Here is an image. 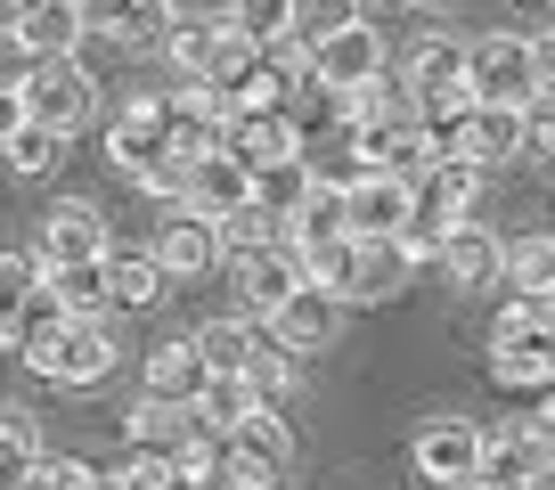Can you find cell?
<instances>
[{
  "label": "cell",
  "mask_w": 555,
  "mask_h": 490,
  "mask_svg": "<svg viewBox=\"0 0 555 490\" xmlns=\"http://www.w3.org/2000/svg\"><path fill=\"white\" fill-rule=\"evenodd\" d=\"M106 156H115L147 196H172V205H180V189H189V164H196L189 147L172 140L164 99H122L115 115H106Z\"/></svg>",
  "instance_id": "cell-1"
},
{
  "label": "cell",
  "mask_w": 555,
  "mask_h": 490,
  "mask_svg": "<svg viewBox=\"0 0 555 490\" xmlns=\"http://www.w3.org/2000/svg\"><path fill=\"white\" fill-rule=\"evenodd\" d=\"M490 385L499 392H555V311L547 302H506L490 319Z\"/></svg>",
  "instance_id": "cell-2"
},
{
  "label": "cell",
  "mask_w": 555,
  "mask_h": 490,
  "mask_svg": "<svg viewBox=\"0 0 555 490\" xmlns=\"http://www.w3.org/2000/svg\"><path fill=\"white\" fill-rule=\"evenodd\" d=\"M409 106H416V122H425L434 140L466 115V106H474V90H466V41H425V50L409 57Z\"/></svg>",
  "instance_id": "cell-3"
},
{
  "label": "cell",
  "mask_w": 555,
  "mask_h": 490,
  "mask_svg": "<svg viewBox=\"0 0 555 490\" xmlns=\"http://www.w3.org/2000/svg\"><path fill=\"white\" fill-rule=\"evenodd\" d=\"M17 99H25V122H50V131H66V140L99 115V82H90L74 57H41V66L25 74Z\"/></svg>",
  "instance_id": "cell-4"
},
{
  "label": "cell",
  "mask_w": 555,
  "mask_h": 490,
  "mask_svg": "<svg viewBox=\"0 0 555 490\" xmlns=\"http://www.w3.org/2000/svg\"><path fill=\"white\" fill-rule=\"evenodd\" d=\"M441 156H457V164H474V172H490V164H515V156H531V140H522V106H490V99H474L466 115L441 131Z\"/></svg>",
  "instance_id": "cell-5"
},
{
  "label": "cell",
  "mask_w": 555,
  "mask_h": 490,
  "mask_svg": "<svg viewBox=\"0 0 555 490\" xmlns=\"http://www.w3.org/2000/svg\"><path fill=\"white\" fill-rule=\"evenodd\" d=\"M416 474L434 490H474V466H482V425L474 417H425L416 425Z\"/></svg>",
  "instance_id": "cell-6"
},
{
  "label": "cell",
  "mask_w": 555,
  "mask_h": 490,
  "mask_svg": "<svg viewBox=\"0 0 555 490\" xmlns=\"http://www.w3.org/2000/svg\"><path fill=\"white\" fill-rule=\"evenodd\" d=\"M229 286H237V319H270L278 302L302 286L295 245L270 237V245H245V254H229Z\"/></svg>",
  "instance_id": "cell-7"
},
{
  "label": "cell",
  "mask_w": 555,
  "mask_h": 490,
  "mask_svg": "<svg viewBox=\"0 0 555 490\" xmlns=\"http://www.w3.org/2000/svg\"><path fill=\"white\" fill-rule=\"evenodd\" d=\"M466 90H474V99H490V106H531V90H539L531 41H522V34L474 41V50H466Z\"/></svg>",
  "instance_id": "cell-8"
},
{
  "label": "cell",
  "mask_w": 555,
  "mask_h": 490,
  "mask_svg": "<svg viewBox=\"0 0 555 490\" xmlns=\"http://www.w3.org/2000/svg\"><path fill=\"white\" fill-rule=\"evenodd\" d=\"M180 205L196 212V221H237L245 205H254V172H245L237 156H229V147H205V156L189 164V189H180Z\"/></svg>",
  "instance_id": "cell-9"
},
{
  "label": "cell",
  "mask_w": 555,
  "mask_h": 490,
  "mask_svg": "<svg viewBox=\"0 0 555 490\" xmlns=\"http://www.w3.org/2000/svg\"><path fill=\"white\" fill-rule=\"evenodd\" d=\"M376 74H384V34H376L367 17L344 25V34H327V41L311 50V82L327 90V99H344V90L376 82Z\"/></svg>",
  "instance_id": "cell-10"
},
{
  "label": "cell",
  "mask_w": 555,
  "mask_h": 490,
  "mask_svg": "<svg viewBox=\"0 0 555 490\" xmlns=\"http://www.w3.org/2000/svg\"><path fill=\"white\" fill-rule=\"evenodd\" d=\"M474 196H482V172H474V164H457V156H441L434 172L409 189V221H425V229H441V237H450L457 221H474Z\"/></svg>",
  "instance_id": "cell-11"
},
{
  "label": "cell",
  "mask_w": 555,
  "mask_h": 490,
  "mask_svg": "<svg viewBox=\"0 0 555 490\" xmlns=\"http://www.w3.org/2000/svg\"><path fill=\"white\" fill-rule=\"evenodd\" d=\"M82 34H106L115 50L147 57V50H164V34H172V0H90Z\"/></svg>",
  "instance_id": "cell-12"
},
{
  "label": "cell",
  "mask_w": 555,
  "mask_h": 490,
  "mask_svg": "<svg viewBox=\"0 0 555 490\" xmlns=\"http://www.w3.org/2000/svg\"><path fill=\"white\" fill-rule=\"evenodd\" d=\"M34 229H41V237H34L41 270H57V262H106V254H115V245H106L99 205H50Z\"/></svg>",
  "instance_id": "cell-13"
},
{
  "label": "cell",
  "mask_w": 555,
  "mask_h": 490,
  "mask_svg": "<svg viewBox=\"0 0 555 490\" xmlns=\"http://www.w3.org/2000/svg\"><path fill=\"white\" fill-rule=\"evenodd\" d=\"M221 147L245 164V172H261V164H295V156H302V122L286 115V106H261V115H229Z\"/></svg>",
  "instance_id": "cell-14"
},
{
  "label": "cell",
  "mask_w": 555,
  "mask_h": 490,
  "mask_svg": "<svg viewBox=\"0 0 555 490\" xmlns=\"http://www.w3.org/2000/svg\"><path fill=\"white\" fill-rule=\"evenodd\" d=\"M351 140L367 147V164H376V172L409 180V189H416V180H425V172L441 164V140H434V131H425L416 115H400V122H376V131H351Z\"/></svg>",
  "instance_id": "cell-15"
},
{
  "label": "cell",
  "mask_w": 555,
  "mask_h": 490,
  "mask_svg": "<svg viewBox=\"0 0 555 490\" xmlns=\"http://www.w3.org/2000/svg\"><path fill=\"white\" fill-rule=\"evenodd\" d=\"M261 327H270V344H278V351H327V344H335V327H344V302L319 295V286H295V295L278 302Z\"/></svg>",
  "instance_id": "cell-16"
},
{
  "label": "cell",
  "mask_w": 555,
  "mask_h": 490,
  "mask_svg": "<svg viewBox=\"0 0 555 490\" xmlns=\"http://www.w3.org/2000/svg\"><path fill=\"white\" fill-rule=\"evenodd\" d=\"M106 368H115V335H106L99 319H66V335H57L41 376L66 385V392H90V385H106Z\"/></svg>",
  "instance_id": "cell-17"
},
{
  "label": "cell",
  "mask_w": 555,
  "mask_h": 490,
  "mask_svg": "<svg viewBox=\"0 0 555 490\" xmlns=\"http://www.w3.org/2000/svg\"><path fill=\"white\" fill-rule=\"evenodd\" d=\"M147 254L164 262V279H205V270L221 262V229L196 221V212L180 205V212H164V229H156V245H147Z\"/></svg>",
  "instance_id": "cell-18"
},
{
  "label": "cell",
  "mask_w": 555,
  "mask_h": 490,
  "mask_svg": "<svg viewBox=\"0 0 555 490\" xmlns=\"http://www.w3.org/2000/svg\"><path fill=\"white\" fill-rule=\"evenodd\" d=\"M409 221V180L367 172L360 189H344V237H400Z\"/></svg>",
  "instance_id": "cell-19"
},
{
  "label": "cell",
  "mask_w": 555,
  "mask_h": 490,
  "mask_svg": "<svg viewBox=\"0 0 555 490\" xmlns=\"http://www.w3.org/2000/svg\"><path fill=\"white\" fill-rule=\"evenodd\" d=\"M212 385L205 351H196V335H172V344L147 351V401H172V409H196V392Z\"/></svg>",
  "instance_id": "cell-20"
},
{
  "label": "cell",
  "mask_w": 555,
  "mask_h": 490,
  "mask_svg": "<svg viewBox=\"0 0 555 490\" xmlns=\"http://www.w3.org/2000/svg\"><path fill=\"white\" fill-rule=\"evenodd\" d=\"M409 254L392 237H351V279H344V302H392L409 286Z\"/></svg>",
  "instance_id": "cell-21"
},
{
  "label": "cell",
  "mask_w": 555,
  "mask_h": 490,
  "mask_svg": "<svg viewBox=\"0 0 555 490\" xmlns=\"http://www.w3.org/2000/svg\"><path fill=\"white\" fill-rule=\"evenodd\" d=\"M499 254H506V245L490 237V229L457 221L450 237H441V279H450L457 295H490V286H499Z\"/></svg>",
  "instance_id": "cell-22"
},
{
  "label": "cell",
  "mask_w": 555,
  "mask_h": 490,
  "mask_svg": "<svg viewBox=\"0 0 555 490\" xmlns=\"http://www.w3.org/2000/svg\"><path fill=\"white\" fill-rule=\"evenodd\" d=\"M164 122H172V140L189 147V156H205V147H221V131H229V99L212 82H189V90L164 99Z\"/></svg>",
  "instance_id": "cell-23"
},
{
  "label": "cell",
  "mask_w": 555,
  "mask_h": 490,
  "mask_svg": "<svg viewBox=\"0 0 555 490\" xmlns=\"http://www.w3.org/2000/svg\"><path fill=\"white\" fill-rule=\"evenodd\" d=\"M164 262L147 254V245H115L106 254V302H122V311H147V302H164Z\"/></svg>",
  "instance_id": "cell-24"
},
{
  "label": "cell",
  "mask_w": 555,
  "mask_h": 490,
  "mask_svg": "<svg viewBox=\"0 0 555 490\" xmlns=\"http://www.w3.org/2000/svg\"><path fill=\"white\" fill-rule=\"evenodd\" d=\"M261 344H270V335H261V319H212V327H196L205 368H212V376H237V385H245V368L261 360Z\"/></svg>",
  "instance_id": "cell-25"
},
{
  "label": "cell",
  "mask_w": 555,
  "mask_h": 490,
  "mask_svg": "<svg viewBox=\"0 0 555 490\" xmlns=\"http://www.w3.org/2000/svg\"><path fill=\"white\" fill-rule=\"evenodd\" d=\"M499 279H506V295H522V302H547V295H555V237H547V229L515 237V245L499 254Z\"/></svg>",
  "instance_id": "cell-26"
},
{
  "label": "cell",
  "mask_w": 555,
  "mask_h": 490,
  "mask_svg": "<svg viewBox=\"0 0 555 490\" xmlns=\"http://www.w3.org/2000/svg\"><path fill=\"white\" fill-rule=\"evenodd\" d=\"M229 17H172V34H164V50L180 57V74H189V82H205L212 66H221V50H229Z\"/></svg>",
  "instance_id": "cell-27"
},
{
  "label": "cell",
  "mask_w": 555,
  "mask_h": 490,
  "mask_svg": "<svg viewBox=\"0 0 555 490\" xmlns=\"http://www.w3.org/2000/svg\"><path fill=\"white\" fill-rule=\"evenodd\" d=\"M302 196H311V172H302V156H295V164H261V172H254V212L278 229V237L295 229Z\"/></svg>",
  "instance_id": "cell-28"
},
{
  "label": "cell",
  "mask_w": 555,
  "mask_h": 490,
  "mask_svg": "<svg viewBox=\"0 0 555 490\" xmlns=\"http://www.w3.org/2000/svg\"><path fill=\"white\" fill-rule=\"evenodd\" d=\"M17 25V41L34 57H74V41H82V9L74 0H41V9H25V17H9Z\"/></svg>",
  "instance_id": "cell-29"
},
{
  "label": "cell",
  "mask_w": 555,
  "mask_h": 490,
  "mask_svg": "<svg viewBox=\"0 0 555 490\" xmlns=\"http://www.w3.org/2000/svg\"><path fill=\"white\" fill-rule=\"evenodd\" d=\"M41 295H50L66 319H99L106 311V262H57V270H41Z\"/></svg>",
  "instance_id": "cell-30"
},
{
  "label": "cell",
  "mask_w": 555,
  "mask_h": 490,
  "mask_svg": "<svg viewBox=\"0 0 555 490\" xmlns=\"http://www.w3.org/2000/svg\"><path fill=\"white\" fill-rule=\"evenodd\" d=\"M57 335H66V311L34 286V295H25V311H17V327H9V344H17V360L41 376V368H50V351H57Z\"/></svg>",
  "instance_id": "cell-31"
},
{
  "label": "cell",
  "mask_w": 555,
  "mask_h": 490,
  "mask_svg": "<svg viewBox=\"0 0 555 490\" xmlns=\"http://www.w3.org/2000/svg\"><path fill=\"white\" fill-rule=\"evenodd\" d=\"M302 172H311V180H319V189H335V196H344V189H360V180H367V172H376V164H367V147H360V140H351V131H335V140H319V147H302Z\"/></svg>",
  "instance_id": "cell-32"
},
{
  "label": "cell",
  "mask_w": 555,
  "mask_h": 490,
  "mask_svg": "<svg viewBox=\"0 0 555 490\" xmlns=\"http://www.w3.org/2000/svg\"><path fill=\"white\" fill-rule=\"evenodd\" d=\"M41 474V434L25 409H0V490H34Z\"/></svg>",
  "instance_id": "cell-33"
},
{
  "label": "cell",
  "mask_w": 555,
  "mask_h": 490,
  "mask_svg": "<svg viewBox=\"0 0 555 490\" xmlns=\"http://www.w3.org/2000/svg\"><path fill=\"white\" fill-rule=\"evenodd\" d=\"M189 434H196V409H172V401H147V392H139V409H131V450H164V457H172Z\"/></svg>",
  "instance_id": "cell-34"
},
{
  "label": "cell",
  "mask_w": 555,
  "mask_h": 490,
  "mask_svg": "<svg viewBox=\"0 0 555 490\" xmlns=\"http://www.w3.org/2000/svg\"><path fill=\"white\" fill-rule=\"evenodd\" d=\"M295 270H302V286H319V295L344 302V279H351V237H295Z\"/></svg>",
  "instance_id": "cell-35"
},
{
  "label": "cell",
  "mask_w": 555,
  "mask_h": 490,
  "mask_svg": "<svg viewBox=\"0 0 555 490\" xmlns=\"http://www.w3.org/2000/svg\"><path fill=\"white\" fill-rule=\"evenodd\" d=\"M229 450H245V457H261V466H295V425L278 417L270 401L254 409V417L237 425V434H229Z\"/></svg>",
  "instance_id": "cell-36"
},
{
  "label": "cell",
  "mask_w": 555,
  "mask_h": 490,
  "mask_svg": "<svg viewBox=\"0 0 555 490\" xmlns=\"http://www.w3.org/2000/svg\"><path fill=\"white\" fill-rule=\"evenodd\" d=\"M254 409H261V401H254V385H237V376H212V385L196 392V425H205V434H221V441L237 434Z\"/></svg>",
  "instance_id": "cell-37"
},
{
  "label": "cell",
  "mask_w": 555,
  "mask_h": 490,
  "mask_svg": "<svg viewBox=\"0 0 555 490\" xmlns=\"http://www.w3.org/2000/svg\"><path fill=\"white\" fill-rule=\"evenodd\" d=\"M0 156H9V172H17V180H50L57 164H66V131H50V122H25V131L0 147Z\"/></svg>",
  "instance_id": "cell-38"
},
{
  "label": "cell",
  "mask_w": 555,
  "mask_h": 490,
  "mask_svg": "<svg viewBox=\"0 0 555 490\" xmlns=\"http://www.w3.org/2000/svg\"><path fill=\"white\" fill-rule=\"evenodd\" d=\"M229 34H245L254 50H278L295 34V0H229Z\"/></svg>",
  "instance_id": "cell-39"
},
{
  "label": "cell",
  "mask_w": 555,
  "mask_h": 490,
  "mask_svg": "<svg viewBox=\"0 0 555 490\" xmlns=\"http://www.w3.org/2000/svg\"><path fill=\"white\" fill-rule=\"evenodd\" d=\"M221 457H229V441L196 425V434L172 450V482H180V490H212V482H221Z\"/></svg>",
  "instance_id": "cell-40"
},
{
  "label": "cell",
  "mask_w": 555,
  "mask_h": 490,
  "mask_svg": "<svg viewBox=\"0 0 555 490\" xmlns=\"http://www.w3.org/2000/svg\"><path fill=\"white\" fill-rule=\"evenodd\" d=\"M344 25H360V0H295V34H286V41H295V50L311 57L319 41H327V34H344Z\"/></svg>",
  "instance_id": "cell-41"
},
{
  "label": "cell",
  "mask_w": 555,
  "mask_h": 490,
  "mask_svg": "<svg viewBox=\"0 0 555 490\" xmlns=\"http://www.w3.org/2000/svg\"><path fill=\"white\" fill-rule=\"evenodd\" d=\"M41 286V254L25 245V254H0V344H9V327H17L25 295Z\"/></svg>",
  "instance_id": "cell-42"
},
{
  "label": "cell",
  "mask_w": 555,
  "mask_h": 490,
  "mask_svg": "<svg viewBox=\"0 0 555 490\" xmlns=\"http://www.w3.org/2000/svg\"><path fill=\"white\" fill-rule=\"evenodd\" d=\"M115 490H180V482H172V457H164V450H122Z\"/></svg>",
  "instance_id": "cell-43"
},
{
  "label": "cell",
  "mask_w": 555,
  "mask_h": 490,
  "mask_svg": "<svg viewBox=\"0 0 555 490\" xmlns=\"http://www.w3.org/2000/svg\"><path fill=\"white\" fill-rule=\"evenodd\" d=\"M245 385H254V401H278V392L295 385V351H278V344H261V360L245 368Z\"/></svg>",
  "instance_id": "cell-44"
},
{
  "label": "cell",
  "mask_w": 555,
  "mask_h": 490,
  "mask_svg": "<svg viewBox=\"0 0 555 490\" xmlns=\"http://www.w3.org/2000/svg\"><path fill=\"white\" fill-rule=\"evenodd\" d=\"M278 482H286V466H261V457L229 450V457H221V482H212V490H278Z\"/></svg>",
  "instance_id": "cell-45"
},
{
  "label": "cell",
  "mask_w": 555,
  "mask_h": 490,
  "mask_svg": "<svg viewBox=\"0 0 555 490\" xmlns=\"http://www.w3.org/2000/svg\"><path fill=\"white\" fill-rule=\"evenodd\" d=\"M41 57L17 41V25H0V90H25V74H34Z\"/></svg>",
  "instance_id": "cell-46"
},
{
  "label": "cell",
  "mask_w": 555,
  "mask_h": 490,
  "mask_svg": "<svg viewBox=\"0 0 555 490\" xmlns=\"http://www.w3.org/2000/svg\"><path fill=\"white\" fill-rule=\"evenodd\" d=\"M17 131H25V99H17V90H0V147L17 140Z\"/></svg>",
  "instance_id": "cell-47"
},
{
  "label": "cell",
  "mask_w": 555,
  "mask_h": 490,
  "mask_svg": "<svg viewBox=\"0 0 555 490\" xmlns=\"http://www.w3.org/2000/svg\"><path fill=\"white\" fill-rule=\"evenodd\" d=\"M531 74H539V90H555V34L531 41Z\"/></svg>",
  "instance_id": "cell-48"
},
{
  "label": "cell",
  "mask_w": 555,
  "mask_h": 490,
  "mask_svg": "<svg viewBox=\"0 0 555 490\" xmlns=\"http://www.w3.org/2000/svg\"><path fill=\"white\" fill-rule=\"evenodd\" d=\"M522 490H555V457H547V466H531V482H522Z\"/></svg>",
  "instance_id": "cell-49"
},
{
  "label": "cell",
  "mask_w": 555,
  "mask_h": 490,
  "mask_svg": "<svg viewBox=\"0 0 555 490\" xmlns=\"http://www.w3.org/2000/svg\"><path fill=\"white\" fill-rule=\"evenodd\" d=\"M25 9H41V0H9V17H25Z\"/></svg>",
  "instance_id": "cell-50"
},
{
  "label": "cell",
  "mask_w": 555,
  "mask_h": 490,
  "mask_svg": "<svg viewBox=\"0 0 555 490\" xmlns=\"http://www.w3.org/2000/svg\"><path fill=\"white\" fill-rule=\"evenodd\" d=\"M539 417H547V425H555V392H547V409H539Z\"/></svg>",
  "instance_id": "cell-51"
},
{
  "label": "cell",
  "mask_w": 555,
  "mask_h": 490,
  "mask_svg": "<svg viewBox=\"0 0 555 490\" xmlns=\"http://www.w3.org/2000/svg\"><path fill=\"white\" fill-rule=\"evenodd\" d=\"M522 9H547V0H522Z\"/></svg>",
  "instance_id": "cell-52"
},
{
  "label": "cell",
  "mask_w": 555,
  "mask_h": 490,
  "mask_svg": "<svg viewBox=\"0 0 555 490\" xmlns=\"http://www.w3.org/2000/svg\"><path fill=\"white\" fill-rule=\"evenodd\" d=\"M74 9H90V0H74Z\"/></svg>",
  "instance_id": "cell-53"
},
{
  "label": "cell",
  "mask_w": 555,
  "mask_h": 490,
  "mask_svg": "<svg viewBox=\"0 0 555 490\" xmlns=\"http://www.w3.org/2000/svg\"><path fill=\"white\" fill-rule=\"evenodd\" d=\"M547 311H555V295H547Z\"/></svg>",
  "instance_id": "cell-54"
},
{
  "label": "cell",
  "mask_w": 555,
  "mask_h": 490,
  "mask_svg": "<svg viewBox=\"0 0 555 490\" xmlns=\"http://www.w3.org/2000/svg\"><path fill=\"white\" fill-rule=\"evenodd\" d=\"M441 9H450V0H441Z\"/></svg>",
  "instance_id": "cell-55"
},
{
  "label": "cell",
  "mask_w": 555,
  "mask_h": 490,
  "mask_svg": "<svg viewBox=\"0 0 555 490\" xmlns=\"http://www.w3.org/2000/svg\"><path fill=\"white\" fill-rule=\"evenodd\" d=\"M376 9H384V0H376Z\"/></svg>",
  "instance_id": "cell-56"
}]
</instances>
